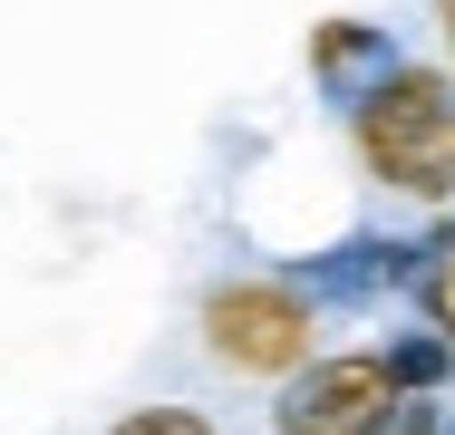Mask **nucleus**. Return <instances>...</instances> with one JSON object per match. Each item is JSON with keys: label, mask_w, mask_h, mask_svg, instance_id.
Listing matches in <instances>:
<instances>
[{"label": "nucleus", "mask_w": 455, "mask_h": 435, "mask_svg": "<svg viewBox=\"0 0 455 435\" xmlns=\"http://www.w3.org/2000/svg\"><path fill=\"white\" fill-rule=\"evenodd\" d=\"M349 146L387 194L446 203L455 194V78L387 59L368 87H349Z\"/></svg>", "instance_id": "obj_1"}, {"label": "nucleus", "mask_w": 455, "mask_h": 435, "mask_svg": "<svg viewBox=\"0 0 455 435\" xmlns=\"http://www.w3.org/2000/svg\"><path fill=\"white\" fill-rule=\"evenodd\" d=\"M320 339V310L300 281H223L204 300V348L233 368V377H291Z\"/></svg>", "instance_id": "obj_2"}, {"label": "nucleus", "mask_w": 455, "mask_h": 435, "mask_svg": "<svg viewBox=\"0 0 455 435\" xmlns=\"http://www.w3.org/2000/svg\"><path fill=\"white\" fill-rule=\"evenodd\" d=\"M407 407L387 348H349V358H300L291 368V397L272 407L281 435H387Z\"/></svg>", "instance_id": "obj_3"}, {"label": "nucleus", "mask_w": 455, "mask_h": 435, "mask_svg": "<svg viewBox=\"0 0 455 435\" xmlns=\"http://www.w3.org/2000/svg\"><path fill=\"white\" fill-rule=\"evenodd\" d=\"M310 68L349 97V87H359V68H387V39H378V29H359V20H330V29L310 39Z\"/></svg>", "instance_id": "obj_4"}, {"label": "nucleus", "mask_w": 455, "mask_h": 435, "mask_svg": "<svg viewBox=\"0 0 455 435\" xmlns=\"http://www.w3.org/2000/svg\"><path fill=\"white\" fill-rule=\"evenodd\" d=\"M417 300H427L436 339L455 348V242H436V252H427V271H417Z\"/></svg>", "instance_id": "obj_5"}, {"label": "nucleus", "mask_w": 455, "mask_h": 435, "mask_svg": "<svg viewBox=\"0 0 455 435\" xmlns=\"http://www.w3.org/2000/svg\"><path fill=\"white\" fill-rule=\"evenodd\" d=\"M116 435H213V426H204L194 407H136V416H126Z\"/></svg>", "instance_id": "obj_6"}, {"label": "nucleus", "mask_w": 455, "mask_h": 435, "mask_svg": "<svg viewBox=\"0 0 455 435\" xmlns=\"http://www.w3.org/2000/svg\"><path fill=\"white\" fill-rule=\"evenodd\" d=\"M436 20H446V39H455V0H436Z\"/></svg>", "instance_id": "obj_7"}]
</instances>
